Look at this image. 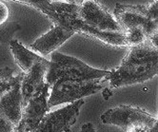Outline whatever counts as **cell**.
<instances>
[{
    "label": "cell",
    "mask_w": 158,
    "mask_h": 132,
    "mask_svg": "<svg viewBox=\"0 0 158 132\" xmlns=\"http://www.w3.org/2000/svg\"><path fill=\"white\" fill-rule=\"evenodd\" d=\"M158 75V49L147 40L131 47L120 66L106 77L110 87L144 83Z\"/></svg>",
    "instance_id": "1"
},
{
    "label": "cell",
    "mask_w": 158,
    "mask_h": 132,
    "mask_svg": "<svg viewBox=\"0 0 158 132\" xmlns=\"http://www.w3.org/2000/svg\"><path fill=\"white\" fill-rule=\"evenodd\" d=\"M13 132H25V131H24L23 129H22L19 126H17L15 127V129Z\"/></svg>",
    "instance_id": "23"
},
{
    "label": "cell",
    "mask_w": 158,
    "mask_h": 132,
    "mask_svg": "<svg viewBox=\"0 0 158 132\" xmlns=\"http://www.w3.org/2000/svg\"><path fill=\"white\" fill-rule=\"evenodd\" d=\"M23 77H24V72H22L16 76H10V77H7V78L0 80V97L12 89L15 84L21 82L22 79H23Z\"/></svg>",
    "instance_id": "16"
},
{
    "label": "cell",
    "mask_w": 158,
    "mask_h": 132,
    "mask_svg": "<svg viewBox=\"0 0 158 132\" xmlns=\"http://www.w3.org/2000/svg\"><path fill=\"white\" fill-rule=\"evenodd\" d=\"M73 34L74 32L73 30L54 25L47 34H45L35 43H32L31 48L33 49V50L39 52L41 55L47 56L59 48Z\"/></svg>",
    "instance_id": "12"
},
{
    "label": "cell",
    "mask_w": 158,
    "mask_h": 132,
    "mask_svg": "<svg viewBox=\"0 0 158 132\" xmlns=\"http://www.w3.org/2000/svg\"><path fill=\"white\" fill-rule=\"evenodd\" d=\"M50 67V61L44 57L37 62L26 73L21 82V94L23 106L28 102L29 99L41 90L46 84V74Z\"/></svg>",
    "instance_id": "11"
},
{
    "label": "cell",
    "mask_w": 158,
    "mask_h": 132,
    "mask_svg": "<svg viewBox=\"0 0 158 132\" xmlns=\"http://www.w3.org/2000/svg\"><path fill=\"white\" fill-rule=\"evenodd\" d=\"M149 41L152 44L154 47L158 49V31H155L149 37Z\"/></svg>",
    "instance_id": "21"
},
{
    "label": "cell",
    "mask_w": 158,
    "mask_h": 132,
    "mask_svg": "<svg viewBox=\"0 0 158 132\" xmlns=\"http://www.w3.org/2000/svg\"><path fill=\"white\" fill-rule=\"evenodd\" d=\"M156 118H157V120H156V123H155V125L158 126V117H156Z\"/></svg>",
    "instance_id": "25"
},
{
    "label": "cell",
    "mask_w": 158,
    "mask_h": 132,
    "mask_svg": "<svg viewBox=\"0 0 158 132\" xmlns=\"http://www.w3.org/2000/svg\"><path fill=\"white\" fill-rule=\"evenodd\" d=\"M110 72V70L89 67L75 57L53 51L45 80L52 86L57 80L86 82L105 79Z\"/></svg>",
    "instance_id": "2"
},
{
    "label": "cell",
    "mask_w": 158,
    "mask_h": 132,
    "mask_svg": "<svg viewBox=\"0 0 158 132\" xmlns=\"http://www.w3.org/2000/svg\"><path fill=\"white\" fill-rule=\"evenodd\" d=\"M79 19L87 26L105 31H124L117 21L98 0L79 3Z\"/></svg>",
    "instance_id": "7"
},
{
    "label": "cell",
    "mask_w": 158,
    "mask_h": 132,
    "mask_svg": "<svg viewBox=\"0 0 158 132\" xmlns=\"http://www.w3.org/2000/svg\"><path fill=\"white\" fill-rule=\"evenodd\" d=\"M10 16V10L5 2L0 0V25H2L8 21Z\"/></svg>",
    "instance_id": "18"
},
{
    "label": "cell",
    "mask_w": 158,
    "mask_h": 132,
    "mask_svg": "<svg viewBox=\"0 0 158 132\" xmlns=\"http://www.w3.org/2000/svg\"><path fill=\"white\" fill-rule=\"evenodd\" d=\"M114 16L124 31L138 29L145 32L148 39L153 32L157 31L154 23L148 15L145 5L131 6L116 4Z\"/></svg>",
    "instance_id": "5"
},
{
    "label": "cell",
    "mask_w": 158,
    "mask_h": 132,
    "mask_svg": "<svg viewBox=\"0 0 158 132\" xmlns=\"http://www.w3.org/2000/svg\"><path fill=\"white\" fill-rule=\"evenodd\" d=\"M50 85L46 83L41 90L33 94L22 108V118L19 126L25 132H31L35 129L42 119L49 113V89Z\"/></svg>",
    "instance_id": "9"
},
{
    "label": "cell",
    "mask_w": 158,
    "mask_h": 132,
    "mask_svg": "<svg viewBox=\"0 0 158 132\" xmlns=\"http://www.w3.org/2000/svg\"><path fill=\"white\" fill-rule=\"evenodd\" d=\"M149 132H158V126H157L156 125H154V126L150 129Z\"/></svg>",
    "instance_id": "22"
},
{
    "label": "cell",
    "mask_w": 158,
    "mask_h": 132,
    "mask_svg": "<svg viewBox=\"0 0 158 132\" xmlns=\"http://www.w3.org/2000/svg\"><path fill=\"white\" fill-rule=\"evenodd\" d=\"M20 30V26L15 22H6L0 25V43H7L10 41V38L15 32Z\"/></svg>",
    "instance_id": "15"
},
{
    "label": "cell",
    "mask_w": 158,
    "mask_h": 132,
    "mask_svg": "<svg viewBox=\"0 0 158 132\" xmlns=\"http://www.w3.org/2000/svg\"><path fill=\"white\" fill-rule=\"evenodd\" d=\"M15 70L13 69H10L8 67H5L3 69H0V80H2L4 78H7V77H10L14 76Z\"/></svg>",
    "instance_id": "19"
},
{
    "label": "cell",
    "mask_w": 158,
    "mask_h": 132,
    "mask_svg": "<svg viewBox=\"0 0 158 132\" xmlns=\"http://www.w3.org/2000/svg\"><path fill=\"white\" fill-rule=\"evenodd\" d=\"M101 121L105 125H112L126 131L136 125H146L152 127L156 123V117L134 106H118L108 109L101 114Z\"/></svg>",
    "instance_id": "4"
},
{
    "label": "cell",
    "mask_w": 158,
    "mask_h": 132,
    "mask_svg": "<svg viewBox=\"0 0 158 132\" xmlns=\"http://www.w3.org/2000/svg\"><path fill=\"white\" fill-rule=\"evenodd\" d=\"M105 82V79L86 82L57 80L52 86V92L48 100V106L51 108L61 104H72L83 99V97L95 94L102 90Z\"/></svg>",
    "instance_id": "3"
},
{
    "label": "cell",
    "mask_w": 158,
    "mask_h": 132,
    "mask_svg": "<svg viewBox=\"0 0 158 132\" xmlns=\"http://www.w3.org/2000/svg\"><path fill=\"white\" fill-rule=\"evenodd\" d=\"M21 82L0 97V132H13L21 121L23 108Z\"/></svg>",
    "instance_id": "8"
},
{
    "label": "cell",
    "mask_w": 158,
    "mask_h": 132,
    "mask_svg": "<svg viewBox=\"0 0 158 132\" xmlns=\"http://www.w3.org/2000/svg\"><path fill=\"white\" fill-rule=\"evenodd\" d=\"M67 29L73 30L74 34H80L89 38L96 39L108 46L117 48H129L125 31H105L85 25L79 19V16L71 19L67 24Z\"/></svg>",
    "instance_id": "10"
},
{
    "label": "cell",
    "mask_w": 158,
    "mask_h": 132,
    "mask_svg": "<svg viewBox=\"0 0 158 132\" xmlns=\"http://www.w3.org/2000/svg\"><path fill=\"white\" fill-rule=\"evenodd\" d=\"M80 132H96L95 128L94 127L93 124L88 123V124H84L81 127Z\"/></svg>",
    "instance_id": "20"
},
{
    "label": "cell",
    "mask_w": 158,
    "mask_h": 132,
    "mask_svg": "<svg viewBox=\"0 0 158 132\" xmlns=\"http://www.w3.org/2000/svg\"><path fill=\"white\" fill-rule=\"evenodd\" d=\"M145 6H146V10H147L149 17L154 23L158 31V0H153L152 2Z\"/></svg>",
    "instance_id": "17"
},
{
    "label": "cell",
    "mask_w": 158,
    "mask_h": 132,
    "mask_svg": "<svg viewBox=\"0 0 158 132\" xmlns=\"http://www.w3.org/2000/svg\"><path fill=\"white\" fill-rule=\"evenodd\" d=\"M66 1H68V2H71V3H73V2H75V0H66Z\"/></svg>",
    "instance_id": "24"
},
{
    "label": "cell",
    "mask_w": 158,
    "mask_h": 132,
    "mask_svg": "<svg viewBox=\"0 0 158 132\" xmlns=\"http://www.w3.org/2000/svg\"><path fill=\"white\" fill-rule=\"evenodd\" d=\"M10 49L12 50L14 58L19 68L23 70L24 73L28 72L37 62H39L43 57L37 55L33 51L26 49L17 40L10 41Z\"/></svg>",
    "instance_id": "13"
},
{
    "label": "cell",
    "mask_w": 158,
    "mask_h": 132,
    "mask_svg": "<svg viewBox=\"0 0 158 132\" xmlns=\"http://www.w3.org/2000/svg\"><path fill=\"white\" fill-rule=\"evenodd\" d=\"M84 103L83 99H80L58 110L47 113L39 125L31 132H70Z\"/></svg>",
    "instance_id": "6"
},
{
    "label": "cell",
    "mask_w": 158,
    "mask_h": 132,
    "mask_svg": "<svg viewBox=\"0 0 158 132\" xmlns=\"http://www.w3.org/2000/svg\"><path fill=\"white\" fill-rule=\"evenodd\" d=\"M12 1L19 2L22 4H25L31 8H33L45 15H47L54 24L57 20V14H55L54 10L52 6L51 0H12Z\"/></svg>",
    "instance_id": "14"
}]
</instances>
